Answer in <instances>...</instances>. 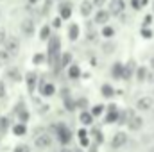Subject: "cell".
I'll return each instance as SVG.
<instances>
[{"label": "cell", "instance_id": "obj_1", "mask_svg": "<svg viewBox=\"0 0 154 152\" xmlns=\"http://www.w3.org/2000/svg\"><path fill=\"white\" fill-rule=\"evenodd\" d=\"M59 48H61L59 38H57V36H50V38H48V63H50V65H54V59H57Z\"/></svg>", "mask_w": 154, "mask_h": 152}, {"label": "cell", "instance_id": "obj_2", "mask_svg": "<svg viewBox=\"0 0 154 152\" xmlns=\"http://www.w3.org/2000/svg\"><path fill=\"white\" fill-rule=\"evenodd\" d=\"M4 47H5V50L11 56H16L20 52V39L16 38V36H7L5 41H4Z\"/></svg>", "mask_w": 154, "mask_h": 152}, {"label": "cell", "instance_id": "obj_3", "mask_svg": "<svg viewBox=\"0 0 154 152\" xmlns=\"http://www.w3.org/2000/svg\"><path fill=\"white\" fill-rule=\"evenodd\" d=\"M109 18H111V13L108 9H104V7H99L95 16H93V22L97 25H106V23H109Z\"/></svg>", "mask_w": 154, "mask_h": 152}, {"label": "cell", "instance_id": "obj_4", "mask_svg": "<svg viewBox=\"0 0 154 152\" xmlns=\"http://www.w3.org/2000/svg\"><path fill=\"white\" fill-rule=\"evenodd\" d=\"M108 11H109L113 16H120V14L125 11V2H124V0H109V2H108Z\"/></svg>", "mask_w": 154, "mask_h": 152}, {"label": "cell", "instance_id": "obj_5", "mask_svg": "<svg viewBox=\"0 0 154 152\" xmlns=\"http://www.w3.org/2000/svg\"><path fill=\"white\" fill-rule=\"evenodd\" d=\"M20 29H22V34H23V36H32L34 31H36L34 20H32V18H25V20L20 23Z\"/></svg>", "mask_w": 154, "mask_h": 152}, {"label": "cell", "instance_id": "obj_6", "mask_svg": "<svg viewBox=\"0 0 154 152\" xmlns=\"http://www.w3.org/2000/svg\"><path fill=\"white\" fill-rule=\"evenodd\" d=\"M34 145H36L38 149H48V147L52 145V138H50V134H47V132L38 134L36 140H34Z\"/></svg>", "mask_w": 154, "mask_h": 152}, {"label": "cell", "instance_id": "obj_7", "mask_svg": "<svg viewBox=\"0 0 154 152\" xmlns=\"http://www.w3.org/2000/svg\"><path fill=\"white\" fill-rule=\"evenodd\" d=\"M93 4H91V0H82L81 4H79V13H81V16H84V18H88L91 13H93Z\"/></svg>", "mask_w": 154, "mask_h": 152}, {"label": "cell", "instance_id": "obj_8", "mask_svg": "<svg viewBox=\"0 0 154 152\" xmlns=\"http://www.w3.org/2000/svg\"><path fill=\"white\" fill-rule=\"evenodd\" d=\"M59 16H61V20H70V16H72V4L70 2L59 4Z\"/></svg>", "mask_w": 154, "mask_h": 152}, {"label": "cell", "instance_id": "obj_9", "mask_svg": "<svg viewBox=\"0 0 154 152\" xmlns=\"http://www.w3.org/2000/svg\"><path fill=\"white\" fill-rule=\"evenodd\" d=\"M125 143H127V134L125 132H116L115 136H113V140H111V147L113 149H120Z\"/></svg>", "mask_w": 154, "mask_h": 152}, {"label": "cell", "instance_id": "obj_10", "mask_svg": "<svg viewBox=\"0 0 154 152\" xmlns=\"http://www.w3.org/2000/svg\"><path fill=\"white\" fill-rule=\"evenodd\" d=\"M39 93H41L43 97H52V95L56 93V86H54L52 82H41V84H39Z\"/></svg>", "mask_w": 154, "mask_h": 152}, {"label": "cell", "instance_id": "obj_11", "mask_svg": "<svg viewBox=\"0 0 154 152\" xmlns=\"http://www.w3.org/2000/svg\"><path fill=\"white\" fill-rule=\"evenodd\" d=\"M127 125H129L131 131H140L142 125H143V120H142V116H134V114H133V116L127 120Z\"/></svg>", "mask_w": 154, "mask_h": 152}, {"label": "cell", "instance_id": "obj_12", "mask_svg": "<svg viewBox=\"0 0 154 152\" xmlns=\"http://www.w3.org/2000/svg\"><path fill=\"white\" fill-rule=\"evenodd\" d=\"M152 99L151 97H142V99H138V102H136V108L138 109H142V111H147V109H151L152 108Z\"/></svg>", "mask_w": 154, "mask_h": 152}, {"label": "cell", "instance_id": "obj_13", "mask_svg": "<svg viewBox=\"0 0 154 152\" xmlns=\"http://www.w3.org/2000/svg\"><path fill=\"white\" fill-rule=\"evenodd\" d=\"M134 68H136V66H134V61H129L127 65H124V72H122V79H131V77H133V74L136 72Z\"/></svg>", "mask_w": 154, "mask_h": 152}, {"label": "cell", "instance_id": "obj_14", "mask_svg": "<svg viewBox=\"0 0 154 152\" xmlns=\"http://www.w3.org/2000/svg\"><path fill=\"white\" fill-rule=\"evenodd\" d=\"M57 129L59 131H56L57 132V136H59V140L63 141V143H66V141H70V131L65 127V125H57Z\"/></svg>", "mask_w": 154, "mask_h": 152}, {"label": "cell", "instance_id": "obj_15", "mask_svg": "<svg viewBox=\"0 0 154 152\" xmlns=\"http://www.w3.org/2000/svg\"><path fill=\"white\" fill-rule=\"evenodd\" d=\"M79 34H81L79 25L77 23H70V27H68V38H70V41H77L79 39Z\"/></svg>", "mask_w": 154, "mask_h": 152}, {"label": "cell", "instance_id": "obj_16", "mask_svg": "<svg viewBox=\"0 0 154 152\" xmlns=\"http://www.w3.org/2000/svg\"><path fill=\"white\" fill-rule=\"evenodd\" d=\"M25 79H27V88H29V91H34V88H36V81H38V75H36L34 72H29Z\"/></svg>", "mask_w": 154, "mask_h": 152}, {"label": "cell", "instance_id": "obj_17", "mask_svg": "<svg viewBox=\"0 0 154 152\" xmlns=\"http://www.w3.org/2000/svg\"><path fill=\"white\" fill-rule=\"evenodd\" d=\"M122 72H124V65L122 63H115L113 68H111V75L115 79H122Z\"/></svg>", "mask_w": 154, "mask_h": 152}, {"label": "cell", "instance_id": "obj_18", "mask_svg": "<svg viewBox=\"0 0 154 152\" xmlns=\"http://www.w3.org/2000/svg\"><path fill=\"white\" fill-rule=\"evenodd\" d=\"M7 77H9L11 81H14V82L22 81V74H20L18 68H9V70H7Z\"/></svg>", "mask_w": 154, "mask_h": 152}, {"label": "cell", "instance_id": "obj_19", "mask_svg": "<svg viewBox=\"0 0 154 152\" xmlns=\"http://www.w3.org/2000/svg\"><path fill=\"white\" fill-rule=\"evenodd\" d=\"M116 120H118V111H116L115 106H109V113L106 116V122L111 123V122H116Z\"/></svg>", "mask_w": 154, "mask_h": 152}, {"label": "cell", "instance_id": "obj_20", "mask_svg": "<svg viewBox=\"0 0 154 152\" xmlns=\"http://www.w3.org/2000/svg\"><path fill=\"white\" fill-rule=\"evenodd\" d=\"M100 32H102V36H104V38H113V36H115V29H113L109 23L102 25V31H100Z\"/></svg>", "mask_w": 154, "mask_h": 152}, {"label": "cell", "instance_id": "obj_21", "mask_svg": "<svg viewBox=\"0 0 154 152\" xmlns=\"http://www.w3.org/2000/svg\"><path fill=\"white\" fill-rule=\"evenodd\" d=\"M70 61H72V54H70V52H65V54L61 56L59 66H61V68H68V66H70Z\"/></svg>", "mask_w": 154, "mask_h": 152}, {"label": "cell", "instance_id": "obj_22", "mask_svg": "<svg viewBox=\"0 0 154 152\" xmlns=\"http://www.w3.org/2000/svg\"><path fill=\"white\" fill-rule=\"evenodd\" d=\"M79 120H81V123H82V125H90V123L93 122V114L82 111V113H81V116H79Z\"/></svg>", "mask_w": 154, "mask_h": 152}, {"label": "cell", "instance_id": "obj_23", "mask_svg": "<svg viewBox=\"0 0 154 152\" xmlns=\"http://www.w3.org/2000/svg\"><path fill=\"white\" fill-rule=\"evenodd\" d=\"M48 38H50V25H43V27L39 29V39L48 41Z\"/></svg>", "mask_w": 154, "mask_h": 152}, {"label": "cell", "instance_id": "obj_24", "mask_svg": "<svg viewBox=\"0 0 154 152\" xmlns=\"http://www.w3.org/2000/svg\"><path fill=\"white\" fill-rule=\"evenodd\" d=\"M79 75H81L79 66H77V65H70V66H68V77H70V79H77Z\"/></svg>", "mask_w": 154, "mask_h": 152}, {"label": "cell", "instance_id": "obj_25", "mask_svg": "<svg viewBox=\"0 0 154 152\" xmlns=\"http://www.w3.org/2000/svg\"><path fill=\"white\" fill-rule=\"evenodd\" d=\"M11 57H13V56H11L5 48H4V50H0V65H7V63L11 61Z\"/></svg>", "mask_w": 154, "mask_h": 152}, {"label": "cell", "instance_id": "obj_26", "mask_svg": "<svg viewBox=\"0 0 154 152\" xmlns=\"http://www.w3.org/2000/svg\"><path fill=\"white\" fill-rule=\"evenodd\" d=\"M136 79H138L140 82L147 79V68H145V66H140V68H136Z\"/></svg>", "mask_w": 154, "mask_h": 152}, {"label": "cell", "instance_id": "obj_27", "mask_svg": "<svg viewBox=\"0 0 154 152\" xmlns=\"http://www.w3.org/2000/svg\"><path fill=\"white\" fill-rule=\"evenodd\" d=\"M13 132H14L16 136H23V134L27 132V129H25V125H23V123H18V125H14V127H13Z\"/></svg>", "mask_w": 154, "mask_h": 152}, {"label": "cell", "instance_id": "obj_28", "mask_svg": "<svg viewBox=\"0 0 154 152\" xmlns=\"http://www.w3.org/2000/svg\"><path fill=\"white\" fill-rule=\"evenodd\" d=\"M113 93H115V91H113V88H111L109 84H104V86H102V95H104L106 99L113 97Z\"/></svg>", "mask_w": 154, "mask_h": 152}, {"label": "cell", "instance_id": "obj_29", "mask_svg": "<svg viewBox=\"0 0 154 152\" xmlns=\"http://www.w3.org/2000/svg\"><path fill=\"white\" fill-rule=\"evenodd\" d=\"M13 152H31V149H29V145L22 143V145H16V147H14V150H13Z\"/></svg>", "mask_w": 154, "mask_h": 152}, {"label": "cell", "instance_id": "obj_30", "mask_svg": "<svg viewBox=\"0 0 154 152\" xmlns=\"http://www.w3.org/2000/svg\"><path fill=\"white\" fill-rule=\"evenodd\" d=\"M43 61H45V56L43 54H34V57H32V63L34 65H41Z\"/></svg>", "mask_w": 154, "mask_h": 152}, {"label": "cell", "instance_id": "obj_31", "mask_svg": "<svg viewBox=\"0 0 154 152\" xmlns=\"http://www.w3.org/2000/svg\"><path fill=\"white\" fill-rule=\"evenodd\" d=\"M102 111H104V106H100V104H99V106H95V108L91 109V114H93V116H100Z\"/></svg>", "mask_w": 154, "mask_h": 152}, {"label": "cell", "instance_id": "obj_32", "mask_svg": "<svg viewBox=\"0 0 154 152\" xmlns=\"http://www.w3.org/2000/svg\"><path fill=\"white\" fill-rule=\"evenodd\" d=\"M106 2H108V0H91L93 7H97V9H99V7H104V5H106Z\"/></svg>", "mask_w": 154, "mask_h": 152}, {"label": "cell", "instance_id": "obj_33", "mask_svg": "<svg viewBox=\"0 0 154 152\" xmlns=\"http://www.w3.org/2000/svg\"><path fill=\"white\" fill-rule=\"evenodd\" d=\"M7 125H9V120H7V118H2V120H0V131L4 132V131L7 129Z\"/></svg>", "mask_w": 154, "mask_h": 152}, {"label": "cell", "instance_id": "obj_34", "mask_svg": "<svg viewBox=\"0 0 154 152\" xmlns=\"http://www.w3.org/2000/svg\"><path fill=\"white\" fill-rule=\"evenodd\" d=\"M20 120H22V123H23V122H27V120H29V113H27V111H25V109H22V113H20Z\"/></svg>", "mask_w": 154, "mask_h": 152}, {"label": "cell", "instance_id": "obj_35", "mask_svg": "<svg viewBox=\"0 0 154 152\" xmlns=\"http://www.w3.org/2000/svg\"><path fill=\"white\" fill-rule=\"evenodd\" d=\"M5 38H7V34H5V29H2V27H0V45H4Z\"/></svg>", "mask_w": 154, "mask_h": 152}, {"label": "cell", "instance_id": "obj_36", "mask_svg": "<svg viewBox=\"0 0 154 152\" xmlns=\"http://www.w3.org/2000/svg\"><path fill=\"white\" fill-rule=\"evenodd\" d=\"M142 36H145V38H151V36H152V32H151V29H147V27H143V29H142Z\"/></svg>", "mask_w": 154, "mask_h": 152}, {"label": "cell", "instance_id": "obj_37", "mask_svg": "<svg viewBox=\"0 0 154 152\" xmlns=\"http://www.w3.org/2000/svg\"><path fill=\"white\" fill-rule=\"evenodd\" d=\"M131 5L138 11V9H142V4H140V0H131Z\"/></svg>", "mask_w": 154, "mask_h": 152}, {"label": "cell", "instance_id": "obj_38", "mask_svg": "<svg viewBox=\"0 0 154 152\" xmlns=\"http://www.w3.org/2000/svg\"><path fill=\"white\" fill-rule=\"evenodd\" d=\"M2 97H5V84L0 81V99H2Z\"/></svg>", "mask_w": 154, "mask_h": 152}, {"label": "cell", "instance_id": "obj_39", "mask_svg": "<svg viewBox=\"0 0 154 152\" xmlns=\"http://www.w3.org/2000/svg\"><path fill=\"white\" fill-rule=\"evenodd\" d=\"M65 106H66L68 109H74V108H75V104H72V100H70V99H66V100H65Z\"/></svg>", "mask_w": 154, "mask_h": 152}, {"label": "cell", "instance_id": "obj_40", "mask_svg": "<svg viewBox=\"0 0 154 152\" xmlns=\"http://www.w3.org/2000/svg\"><path fill=\"white\" fill-rule=\"evenodd\" d=\"M61 22H63V20H61V16H59V18H56V20L52 22V25H54V27H61Z\"/></svg>", "mask_w": 154, "mask_h": 152}, {"label": "cell", "instance_id": "obj_41", "mask_svg": "<svg viewBox=\"0 0 154 152\" xmlns=\"http://www.w3.org/2000/svg\"><path fill=\"white\" fill-rule=\"evenodd\" d=\"M151 20H152V16H147V18H145V27H147V25L151 23Z\"/></svg>", "mask_w": 154, "mask_h": 152}, {"label": "cell", "instance_id": "obj_42", "mask_svg": "<svg viewBox=\"0 0 154 152\" xmlns=\"http://www.w3.org/2000/svg\"><path fill=\"white\" fill-rule=\"evenodd\" d=\"M27 2H29V4H31V5H36V4H38V2H41V0H27Z\"/></svg>", "mask_w": 154, "mask_h": 152}, {"label": "cell", "instance_id": "obj_43", "mask_svg": "<svg viewBox=\"0 0 154 152\" xmlns=\"http://www.w3.org/2000/svg\"><path fill=\"white\" fill-rule=\"evenodd\" d=\"M140 4H142V7H143V5H147V4H149V0H140Z\"/></svg>", "mask_w": 154, "mask_h": 152}, {"label": "cell", "instance_id": "obj_44", "mask_svg": "<svg viewBox=\"0 0 154 152\" xmlns=\"http://www.w3.org/2000/svg\"><path fill=\"white\" fill-rule=\"evenodd\" d=\"M151 66H152V68H154V57H152V59H151Z\"/></svg>", "mask_w": 154, "mask_h": 152}, {"label": "cell", "instance_id": "obj_45", "mask_svg": "<svg viewBox=\"0 0 154 152\" xmlns=\"http://www.w3.org/2000/svg\"><path fill=\"white\" fill-rule=\"evenodd\" d=\"M57 152H68V150H57Z\"/></svg>", "mask_w": 154, "mask_h": 152}, {"label": "cell", "instance_id": "obj_46", "mask_svg": "<svg viewBox=\"0 0 154 152\" xmlns=\"http://www.w3.org/2000/svg\"><path fill=\"white\" fill-rule=\"evenodd\" d=\"M0 16H2V13H0Z\"/></svg>", "mask_w": 154, "mask_h": 152}, {"label": "cell", "instance_id": "obj_47", "mask_svg": "<svg viewBox=\"0 0 154 152\" xmlns=\"http://www.w3.org/2000/svg\"><path fill=\"white\" fill-rule=\"evenodd\" d=\"M0 2H2V0H0Z\"/></svg>", "mask_w": 154, "mask_h": 152}]
</instances>
